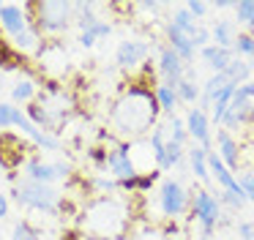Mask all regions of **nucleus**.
<instances>
[{
  "mask_svg": "<svg viewBox=\"0 0 254 240\" xmlns=\"http://www.w3.org/2000/svg\"><path fill=\"white\" fill-rule=\"evenodd\" d=\"M159 115H161V109H159L153 90L128 82L110 107V125L123 142L126 139L131 142V139L150 134L153 125L159 123Z\"/></svg>",
  "mask_w": 254,
  "mask_h": 240,
  "instance_id": "obj_1",
  "label": "nucleus"
},
{
  "mask_svg": "<svg viewBox=\"0 0 254 240\" xmlns=\"http://www.w3.org/2000/svg\"><path fill=\"white\" fill-rule=\"evenodd\" d=\"M110 33H112V25H110L107 19H99V22H93V25H90L88 30L79 33L77 41H79V47H82V49H93L96 44H99L101 38H107Z\"/></svg>",
  "mask_w": 254,
  "mask_h": 240,
  "instance_id": "obj_22",
  "label": "nucleus"
},
{
  "mask_svg": "<svg viewBox=\"0 0 254 240\" xmlns=\"http://www.w3.org/2000/svg\"><path fill=\"white\" fill-rule=\"evenodd\" d=\"M128 202L123 196H93L79 210V229L85 240H121L128 232Z\"/></svg>",
  "mask_w": 254,
  "mask_h": 240,
  "instance_id": "obj_2",
  "label": "nucleus"
},
{
  "mask_svg": "<svg viewBox=\"0 0 254 240\" xmlns=\"http://www.w3.org/2000/svg\"><path fill=\"white\" fill-rule=\"evenodd\" d=\"M189 205H191V191L183 188V183H178V180L167 178L161 180L159 185V207L161 213H164L167 218H181L183 213L189 210Z\"/></svg>",
  "mask_w": 254,
  "mask_h": 240,
  "instance_id": "obj_7",
  "label": "nucleus"
},
{
  "mask_svg": "<svg viewBox=\"0 0 254 240\" xmlns=\"http://www.w3.org/2000/svg\"><path fill=\"white\" fill-rule=\"evenodd\" d=\"M254 123V98H243V96H232L230 109H227L224 120V131H238L243 125H252Z\"/></svg>",
  "mask_w": 254,
  "mask_h": 240,
  "instance_id": "obj_13",
  "label": "nucleus"
},
{
  "mask_svg": "<svg viewBox=\"0 0 254 240\" xmlns=\"http://www.w3.org/2000/svg\"><path fill=\"white\" fill-rule=\"evenodd\" d=\"M28 22L41 36H61L74 22L71 0H39V3H22Z\"/></svg>",
  "mask_w": 254,
  "mask_h": 240,
  "instance_id": "obj_4",
  "label": "nucleus"
},
{
  "mask_svg": "<svg viewBox=\"0 0 254 240\" xmlns=\"http://www.w3.org/2000/svg\"><path fill=\"white\" fill-rule=\"evenodd\" d=\"M28 150H30V145H28V142H22L17 134L0 131V167L17 169L19 164L28 161Z\"/></svg>",
  "mask_w": 254,
  "mask_h": 240,
  "instance_id": "obj_12",
  "label": "nucleus"
},
{
  "mask_svg": "<svg viewBox=\"0 0 254 240\" xmlns=\"http://www.w3.org/2000/svg\"><path fill=\"white\" fill-rule=\"evenodd\" d=\"M11 240H41V232H39V227H33V224L28 221V218H19L11 229Z\"/></svg>",
  "mask_w": 254,
  "mask_h": 240,
  "instance_id": "obj_30",
  "label": "nucleus"
},
{
  "mask_svg": "<svg viewBox=\"0 0 254 240\" xmlns=\"http://www.w3.org/2000/svg\"><path fill=\"white\" fill-rule=\"evenodd\" d=\"M208 153H210V150H205V147H199V145H191V147L186 150V156H189V167H191V175H194L197 180H202V183H208V180H210Z\"/></svg>",
  "mask_w": 254,
  "mask_h": 240,
  "instance_id": "obj_21",
  "label": "nucleus"
},
{
  "mask_svg": "<svg viewBox=\"0 0 254 240\" xmlns=\"http://www.w3.org/2000/svg\"><path fill=\"white\" fill-rule=\"evenodd\" d=\"M227 79L232 82V85H243V82H252V74H254V63H249V60H241L235 58L230 65H227Z\"/></svg>",
  "mask_w": 254,
  "mask_h": 240,
  "instance_id": "obj_25",
  "label": "nucleus"
},
{
  "mask_svg": "<svg viewBox=\"0 0 254 240\" xmlns=\"http://www.w3.org/2000/svg\"><path fill=\"white\" fill-rule=\"evenodd\" d=\"M216 142H219V158L224 161V167L230 169V172H235L238 169V164H241V150H238V142H235V136L230 134V131H224L221 128L219 131V136H216Z\"/></svg>",
  "mask_w": 254,
  "mask_h": 240,
  "instance_id": "obj_17",
  "label": "nucleus"
},
{
  "mask_svg": "<svg viewBox=\"0 0 254 240\" xmlns=\"http://www.w3.org/2000/svg\"><path fill=\"white\" fill-rule=\"evenodd\" d=\"M153 96H156V101H159V109L167 115V118H172L175 115V109H178V93L172 90V87H167L164 82H159V85L153 87Z\"/></svg>",
  "mask_w": 254,
  "mask_h": 240,
  "instance_id": "obj_24",
  "label": "nucleus"
},
{
  "mask_svg": "<svg viewBox=\"0 0 254 240\" xmlns=\"http://www.w3.org/2000/svg\"><path fill=\"white\" fill-rule=\"evenodd\" d=\"M186 68H189V65L183 63V60L178 58L167 44L159 49V74H161V82H164L167 87L175 90V87L181 85V79L186 76Z\"/></svg>",
  "mask_w": 254,
  "mask_h": 240,
  "instance_id": "obj_14",
  "label": "nucleus"
},
{
  "mask_svg": "<svg viewBox=\"0 0 254 240\" xmlns=\"http://www.w3.org/2000/svg\"><path fill=\"white\" fill-rule=\"evenodd\" d=\"M183 120H186L189 142L205 147V150H213V147H210V115L199 107H189V112Z\"/></svg>",
  "mask_w": 254,
  "mask_h": 240,
  "instance_id": "obj_11",
  "label": "nucleus"
},
{
  "mask_svg": "<svg viewBox=\"0 0 254 240\" xmlns=\"http://www.w3.org/2000/svg\"><path fill=\"white\" fill-rule=\"evenodd\" d=\"M150 55V44L148 41H137V38H126V41L118 44L115 49V65L126 71H137L139 65L148 60Z\"/></svg>",
  "mask_w": 254,
  "mask_h": 240,
  "instance_id": "obj_10",
  "label": "nucleus"
},
{
  "mask_svg": "<svg viewBox=\"0 0 254 240\" xmlns=\"http://www.w3.org/2000/svg\"><path fill=\"white\" fill-rule=\"evenodd\" d=\"M238 183H241V191L246 194V199L254 202V172H243L238 178Z\"/></svg>",
  "mask_w": 254,
  "mask_h": 240,
  "instance_id": "obj_36",
  "label": "nucleus"
},
{
  "mask_svg": "<svg viewBox=\"0 0 254 240\" xmlns=\"http://www.w3.org/2000/svg\"><path fill=\"white\" fill-rule=\"evenodd\" d=\"M30 22H28V14H25L22 5L17 3H6L3 11H0V30H6L8 36H19L22 30H28Z\"/></svg>",
  "mask_w": 254,
  "mask_h": 240,
  "instance_id": "obj_15",
  "label": "nucleus"
},
{
  "mask_svg": "<svg viewBox=\"0 0 254 240\" xmlns=\"http://www.w3.org/2000/svg\"><path fill=\"white\" fill-rule=\"evenodd\" d=\"M232 55L241 60H254V33H238L235 44H232Z\"/></svg>",
  "mask_w": 254,
  "mask_h": 240,
  "instance_id": "obj_28",
  "label": "nucleus"
},
{
  "mask_svg": "<svg viewBox=\"0 0 254 240\" xmlns=\"http://www.w3.org/2000/svg\"><path fill=\"white\" fill-rule=\"evenodd\" d=\"M14 202L28 210L44 213V216H61V207L66 196L55 188V185H44V183H33V180L22 178L14 183Z\"/></svg>",
  "mask_w": 254,
  "mask_h": 240,
  "instance_id": "obj_5",
  "label": "nucleus"
},
{
  "mask_svg": "<svg viewBox=\"0 0 254 240\" xmlns=\"http://www.w3.org/2000/svg\"><path fill=\"white\" fill-rule=\"evenodd\" d=\"M25 178L33 183H44V185H55L58 180H68L71 178V164L66 161H41V158H28L25 161Z\"/></svg>",
  "mask_w": 254,
  "mask_h": 240,
  "instance_id": "obj_8",
  "label": "nucleus"
},
{
  "mask_svg": "<svg viewBox=\"0 0 254 240\" xmlns=\"http://www.w3.org/2000/svg\"><path fill=\"white\" fill-rule=\"evenodd\" d=\"M167 136H170V142H175V145H189V131H186V120L178 118V115H172L170 123H167Z\"/></svg>",
  "mask_w": 254,
  "mask_h": 240,
  "instance_id": "obj_29",
  "label": "nucleus"
},
{
  "mask_svg": "<svg viewBox=\"0 0 254 240\" xmlns=\"http://www.w3.org/2000/svg\"><path fill=\"white\" fill-rule=\"evenodd\" d=\"M167 47L172 49V52L178 55V58L183 60L186 65H191L194 60V52H197V47H194V41L186 36V33H181L178 27L167 25Z\"/></svg>",
  "mask_w": 254,
  "mask_h": 240,
  "instance_id": "obj_16",
  "label": "nucleus"
},
{
  "mask_svg": "<svg viewBox=\"0 0 254 240\" xmlns=\"http://www.w3.org/2000/svg\"><path fill=\"white\" fill-rule=\"evenodd\" d=\"M210 36H213V44L221 49H232L238 38V22L235 19H216V25L210 27Z\"/></svg>",
  "mask_w": 254,
  "mask_h": 240,
  "instance_id": "obj_20",
  "label": "nucleus"
},
{
  "mask_svg": "<svg viewBox=\"0 0 254 240\" xmlns=\"http://www.w3.org/2000/svg\"><path fill=\"white\" fill-rule=\"evenodd\" d=\"M41 44H44V36H41V33L36 30L33 25H30L28 30H22L19 36H14V38H11V47L17 49L19 55H22V52H39Z\"/></svg>",
  "mask_w": 254,
  "mask_h": 240,
  "instance_id": "obj_23",
  "label": "nucleus"
},
{
  "mask_svg": "<svg viewBox=\"0 0 254 240\" xmlns=\"http://www.w3.org/2000/svg\"><path fill=\"white\" fill-rule=\"evenodd\" d=\"M235 19L241 22L243 27H249L252 30L254 27V0H235Z\"/></svg>",
  "mask_w": 254,
  "mask_h": 240,
  "instance_id": "obj_31",
  "label": "nucleus"
},
{
  "mask_svg": "<svg viewBox=\"0 0 254 240\" xmlns=\"http://www.w3.org/2000/svg\"><path fill=\"white\" fill-rule=\"evenodd\" d=\"M210 8H216V11H232V8H235V0H216Z\"/></svg>",
  "mask_w": 254,
  "mask_h": 240,
  "instance_id": "obj_38",
  "label": "nucleus"
},
{
  "mask_svg": "<svg viewBox=\"0 0 254 240\" xmlns=\"http://www.w3.org/2000/svg\"><path fill=\"white\" fill-rule=\"evenodd\" d=\"M88 161H93L99 169H107V147H104V145L88 147Z\"/></svg>",
  "mask_w": 254,
  "mask_h": 240,
  "instance_id": "obj_34",
  "label": "nucleus"
},
{
  "mask_svg": "<svg viewBox=\"0 0 254 240\" xmlns=\"http://www.w3.org/2000/svg\"><path fill=\"white\" fill-rule=\"evenodd\" d=\"M183 8H186L189 14H191L194 19L199 22V25H202V19L210 14V3H202V0H189V3L183 5Z\"/></svg>",
  "mask_w": 254,
  "mask_h": 240,
  "instance_id": "obj_33",
  "label": "nucleus"
},
{
  "mask_svg": "<svg viewBox=\"0 0 254 240\" xmlns=\"http://www.w3.org/2000/svg\"><path fill=\"white\" fill-rule=\"evenodd\" d=\"M189 216H191L194 221H197V227H199V240H210L213 232L219 229L224 210H221V202H219L216 194H210L208 188H197V191H191Z\"/></svg>",
  "mask_w": 254,
  "mask_h": 240,
  "instance_id": "obj_6",
  "label": "nucleus"
},
{
  "mask_svg": "<svg viewBox=\"0 0 254 240\" xmlns=\"http://www.w3.org/2000/svg\"><path fill=\"white\" fill-rule=\"evenodd\" d=\"M170 25H172V27H178L181 33H186L189 38H194V33H197L199 22L194 19V16L189 14L186 8H175V11H172V19H170Z\"/></svg>",
  "mask_w": 254,
  "mask_h": 240,
  "instance_id": "obj_26",
  "label": "nucleus"
},
{
  "mask_svg": "<svg viewBox=\"0 0 254 240\" xmlns=\"http://www.w3.org/2000/svg\"><path fill=\"white\" fill-rule=\"evenodd\" d=\"M216 196H219V202H221V205H227L230 210H243L246 202H249L243 194H230V191H219Z\"/></svg>",
  "mask_w": 254,
  "mask_h": 240,
  "instance_id": "obj_32",
  "label": "nucleus"
},
{
  "mask_svg": "<svg viewBox=\"0 0 254 240\" xmlns=\"http://www.w3.org/2000/svg\"><path fill=\"white\" fill-rule=\"evenodd\" d=\"M238 238L241 240H254V221H241L238 224Z\"/></svg>",
  "mask_w": 254,
  "mask_h": 240,
  "instance_id": "obj_37",
  "label": "nucleus"
},
{
  "mask_svg": "<svg viewBox=\"0 0 254 240\" xmlns=\"http://www.w3.org/2000/svg\"><path fill=\"white\" fill-rule=\"evenodd\" d=\"M175 93H178V101L181 104H189V107H197L199 104V85L191 79H186V76H183L181 85L175 87Z\"/></svg>",
  "mask_w": 254,
  "mask_h": 240,
  "instance_id": "obj_27",
  "label": "nucleus"
},
{
  "mask_svg": "<svg viewBox=\"0 0 254 240\" xmlns=\"http://www.w3.org/2000/svg\"><path fill=\"white\" fill-rule=\"evenodd\" d=\"M3 5H6V3H0V11H3Z\"/></svg>",
  "mask_w": 254,
  "mask_h": 240,
  "instance_id": "obj_41",
  "label": "nucleus"
},
{
  "mask_svg": "<svg viewBox=\"0 0 254 240\" xmlns=\"http://www.w3.org/2000/svg\"><path fill=\"white\" fill-rule=\"evenodd\" d=\"M107 172L115 180H126L139 175L131 156V142H115L112 147H107Z\"/></svg>",
  "mask_w": 254,
  "mask_h": 240,
  "instance_id": "obj_9",
  "label": "nucleus"
},
{
  "mask_svg": "<svg viewBox=\"0 0 254 240\" xmlns=\"http://www.w3.org/2000/svg\"><path fill=\"white\" fill-rule=\"evenodd\" d=\"M77 112V101L68 90H63L61 85L50 82L39 96L33 98V104H28V118L33 125H39L41 131H50V134H61L63 125L71 120V115Z\"/></svg>",
  "mask_w": 254,
  "mask_h": 240,
  "instance_id": "obj_3",
  "label": "nucleus"
},
{
  "mask_svg": "<svg viewBox=\"0 0 254 240\" xmlns=\"http://www.w3.org/2000/svg\"><path fill=\"white\" fill-rule=\"evenodd\" d=\"M39 96V82L33 74H22L11 85V101L14 104H33V98Z\"/></svg>",
  "mask_w": 254,
  "mask_h": 240,
  "instance_id": "obj_19",
  "label": "nucleus"
},
{
  "mask_svg": "<svg viewBox=\"0 0 254 240\" xmlns=\"http://www.w3.org/2000/svg\"><path fill=\"white\" fill-rule=\"evenodd\" d=\"M199 58L205 60V65H208L213 74H221V71H227V65L235 60V55H232V49H221V47H216V44H208L205 49H199Z\"/></svg>",
  "mask_w": 254,
  "mask_h": 240,
  "instance_id": "obj_18",
  "label": "nucleus"
},
{
  "mask_svg": "<svg viewBox=\"0 0 254 240\" xmlns=\"http://www.w3.org/2000/svg\"><path fill=\"white\" fill-rule=\"evenodd\" d=\"M191 41H194V47H197V49H205L208 44H213V36H210V27L199 25V27H197V33H194V38H191Z\"/></svg>",
  "mask_w": 254,
  "mask_h": 240,
  "instance_id": "obj_35",
  "label": "nucleus"
},
{
  "mask_svg": "<svg viewBox=\"0 0 254 240\" xmlns=\"http://www.w3.org/2000/svg\"><path fill=\"white\" fill-rule=\"evenodd\" d=\"M8 216V196L6 194H0V221Z\"/></svg>",
  "mask_w": 254,
  "mask_h": 240,
  "instance_id": "obj_39",
  "label": "nucleus"
},
{
  "mask_svg": "<svg viewBox=\"0 0 254 240\" xmlns=\"http://www.w3.org/2000/svg\"><path fill=\"white\" fill-rule=\"evenodd\" d=\"M61 240H82V238H79V232L68 229V232H63V235H61Z\"/></svg>",
  "mask_w": 254,
  "mask_h": 240,
  "instance_id": "obj_40",
  "label": "nucleus"
}]
</instances>
